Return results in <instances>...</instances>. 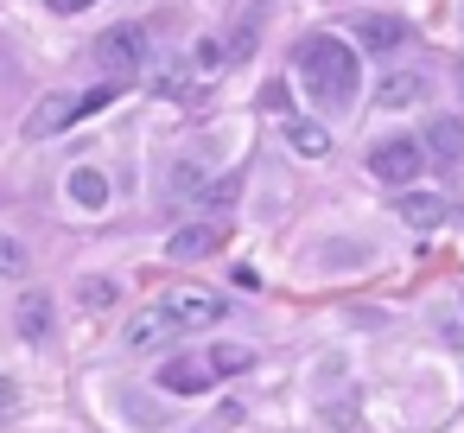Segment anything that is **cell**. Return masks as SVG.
I'll return each mask as SVG.
<instances>
[{
    "label": "cell",
    "mask_w": 464,
    "mask_h": 433,
    "mask_svg": "<svg viewBox=\"0 0 464 433\" xmlns=\"http://www.w3.org/2000/svg\"><path fill=\"white\" fill-rule=\"evenodd\" d=\"M261 109H267V115H286V84H267V90H261Z\"/></svg>",
    "instance_id": "ffe728a7"
},
{
    "label": "cell",
    "mask_w": 464,
    "mask_h": 433,
    "mask_svg": "<svg viewBox=\"0 0 464 433\" xmlns=\"http://www.w3.org/2000/svg\"><path fill=\"white\" fill-rule=\"evenodd\" d=\"M64 192H71V204H83V211H109V198H115V185H109L102 166H77V172L64 179Z\"/></svg>",
    "instance_id": "7c38bea8"
},
{
    "label": "cell",
    "mask_w": 464,
    "mask_h": 433,
    "mask_svg": "<svg viewBox=\"0 0 464 433\" xmlns=\"http://www.w3.org/2000/svg\"><path fill=\"white\" fill-rule=\"evenodd\" d=\"M77 300H83V306H109V300H115V280H102V274H90V280L77 287Z\"/></svg>",
    "instance_id": "d6986e66"
},
{
    "label": "cell",
    "mask_w": 464,
    "mask_h": 433,
    "mask_svg": "<svg viewBox=\"0 0 464 433\" xmlns=\"http://www.w3.org/2000/svg\"><path fill=\"white\" fill-rule=\"evenodd\" d=\"M204 363H210V376L223 382V376H242V369L255 363V350H242V344H217V350H204Z\"/></svg>",
    "instance_id": "2e32d148"
},
{
    "label": "cell",
    "mask_w": 464,
    "mask_h": 433,
    "mask_svg": "<svg viewBox=\"0 0 464 433\" xmlns=\"http://www.w3.org/2000/svg\"><path fill=\"white\" fill-rule=\"evenodd\" d=\"M52 14H83V7H96V0H45Z\"/></svg>",
    "instance_id": "7402d4cb"
},
{
    "label": "cell",
    "mask_w": 464,
    "mask_h": 433,
    "mask_svg": "<svg viewBox=\"0 0 464 433\" xmlns=\"http://www.w3.org/2000/svg\"><path fill=\"white\" fill-rule=\"evenodd\" d=\"M172 331H210V325H223V293H204V287H172L160 306H153Z\"/></svg>",
    "instance_id": "7a4b0ae2"
},
{
    "label": "cell",
    "mask_w": 464,
    "mask_h": 433,
    "mask_svg": "<svg viewBox=\"0 0 464 433\" xmlns=\"http://www.w3.org/2000/svg\"><path fill=\"white\" fill-rule=\"evenodd\" d=\"M458 90H464V71H458Z\"/></svg>",
    "instance_id": "603a6c76"
},
{
    "label": "cell",
    "mask_w": 464,
    "mask_h": 433,
    "mask_svg": "<svg viewBox=\"0 0 464 433\" xmlns=\"http://www.w3.org/2000/svg\"><path fill=\"white\" fill-rule=\"evenodd\" d=\"M14 408H20V389H14L7 376H0V420H14Z\"/></svg>",
    "instance_id": "44dd1931"
},
{
    "label": "cell",
    "mask_w": 464,
    "mask_h": 433,
    "mask_svg": "<svg viewBox=\"0 0 464 433\" xmlns=\"http://www.w3.org/2000/svg\"><path fill=\"white\" fill-rule=\"evenodd\" d=\"M394 217H401L407 230H439V223L451 217V204H445L439 192H394Z\"/></svg>",
    "instance_id": "52a82bcc"
},
{
    "label": "cell",
    "mask_w": 464,
    "mask_h": 433,
    "mask_svg": "<svg viewBox=\"0 0 464 433\" xmlns=\"http://www.w3.org/2000/svg\"><path fill=\"white\" fill-rule=\"evenodd\" d=\"M71 122H83V103L64 96V90H52V96L33 103V115H26V141H52V134H64Z\"/></svg>",
    "instance_id": "8992f818"
},
{
    "label": "cell",
    "mask_w": 464,
    "mask_h": 433,
    "mask_svg": "<svg viewBox=\"0 0 464 433\" xmlns=\"http://www.w3.org/2000/svg\"><path fill=\"white\" fill-rule=\"evenodd\" d=\"M223 236H229L223 223L198 217V223H185V230L166 242V255H172V261H204V255H217V242H223Z\"/></svg>",
    "instance_id": "ba28073f"
},
{
    "label": "cell",
    "mask_w": 464,
    "mask_h": 433,
    "mask_svg": "<svg viewBox=\"0 0 464 433\" xmlns=\"http://www.w3.org/2000/svg\"><path fill=\"white\" fill-rule=\"evenodd\" d=\"M293 71L305 77V90H312V103L318 109H350L356 103V90H362V64H356V52L337 39V33H305L299 45H293Z\"/></svg>",
    "instance_id": "6da1fadb"
},
{
    "label": "cell",
    "mask_w": 464,
    "mask_h": 433,
    "mask_svg": "<svg viewBox=\"0 0 464 433\" xmlns=\"http://www.w3.org/2000/svg\"><path fill=\"white\" fill-rule=\"evenodd\" d=\"M166 331H172V325H166V319H160V312H140V319H134V325H128V344H134V350H147V344H160V338H166Z\"/></svg>",
    "instance_id": "e0dca14e"
},
{
    "label": "cell",
    "mask_w": 464,
    "mask_h": 433,
    "mask_svg": "<svg viewBox=\"0 0 464 433\" xmlns=\"http://www.w3.org/2000/svg\"><path fill=\"white\" fill-rule=\"evenodd\" d=\"M236 192H242L236 179H210V172H198V166H179L172 185H166L172 204H191V198H198V204H236Z\"/></svg>",
    "instance_id": "5b68a950"
},
{
    "label": "cell",
    "mask_w": 464,
    "mask_h": 433,
    "mask_svg": "<svg viewBox=\"0 0 464 433\" xmlns=\"http://www.w3.org/2000/svg\"><path fill=\"white\" fill-rule=\"evenodd\" d=\"M420 153L426 160H464V115H432L426 122V141H420Z\"/></svg>",
    "instance_id": "8fae6325"
},
{
    "label": "cell",
    "mask_w": 464,
    "mask_h": 433,
    "mask_svg": "<svg viewBox=\"0 0 464 433\" xmlns=\"http://www.w3.org/2000/svg\"><path fill=\"white\" fill-rule=\"evenodd\" d=\"M420 96H426V77L420 71H388L375 84V109H413Z\"/></svg>",
    "instance_id": "4fadbf2b"
},
{
    "label": "cell",
    "mask_w": 464,
    "mask_h": 433,
    "mask_svg": "<svg viewBox=\"0 0 464 433\" xmlns=\"http://www.w3.org/2000/svg\"><path fill=\"white\" fill-rule=\"evenodd\" d=\"M166 395H204L217 376H210V363L204 357H172V363H160V376H153Z\"/></svg>",
    "instance_id": "9c48e42d"
},
{
    "label": "cell",
    "mask_w": 464,
    "mask_h": 433,
    "mask_svg": "<svg viewBox=\"0 0 464 433\" xmlns=\"http://www.w3.org/2000/svg\"><path fill=\"white\" fill-rule=\"evenodd\" d=\"M420 166H426V153H420V141H407V134L369 147V179H382V185H401V192H407V179H420Z\"/></svg>",
    "instance_id": "277c9868"
},
{
    "label": "cell",
    "mask_w": 464,
    "mask_h": 433,
    "mask_svg": "<svg viewBox=\"0 0 464 433\" xmlns=\"http://www.w3.org/2000/svg\"><path fill=\"white\" fill-rule=\"evenodd\" d=\"M20 274H26V242H14L0 230V280H20Z\"/></svg>",
    "instance_id": "ac0fdd59"
},
{
    "label": "cell",
    "mask_w": 464,
    "mask_h": 433,
    "mask_svg": "<svg viewBox=\"0 0 464 433\" xmlns=\"http://www.w3.org/2000/svg\"><path fill=\"white\" fill-rule=\"evenodd\" d=\"M286 147L299 160H324L331 153V128H318L312 115H286Z\"/></svg>",
    "instance_id": "5bb4252c"
},
{
    "label": "cell",
    "mask_w": 464,
    "mask_h": 433,
    "mask_svg": "<svg viewBox=\"0 0 464 433\" xmlns=\"http://www.w3.org/2000/svg\"><path fill=\"white\" fill-rule=\"evenodd\" d=\"M96 64H102L109 84H134L140 64H147V33H140V26H109V33L96 39Z\"/></svg>",
    "instance_id": "3957f363"
},
{
    "label": "cell",
    "mask_w": 464,
    "mask_h": 433,
    "mask_svg": "<svg viewBox=\"0 0 464 433\" xmlns=\"http://www.w3.org/2000/svg\"><path fill=\"white\" fill-rule=\"evenodd\" d=\"M350 26H356V45L362 52H401L407 45V20H394V14H362Z\"/></svg>",
    "instance_id": "30bf717a"
},
{
    "label": "cell",
    "mask_w": 464,
    "mask_h": 433,
    "mask_svg": "<svg viewBox=\"0 0 464 433\" xmlns=\"http://www.w3.org/2000/svg\"><path fill=\"white\" fill-rule=\"evenodd\" d=\"M20 338H26V344H45V338H52V300H45V293H26V300H20Z\"/></svg>",
    "instance_id": "9a60e30c"
}]
</instances>
